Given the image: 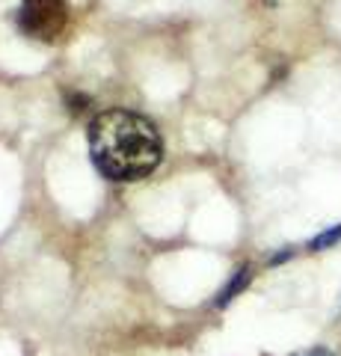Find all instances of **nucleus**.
<instances>
[{
    "label": "nucleus",
    "mask_w": 341,
    "mask_h": 356,
    "mask_svg": "<svg viewBox=\"0 0 341 356\" xmlns=\"http://www.w3.org/2000/svg\"><path fill=\"white\" fill-rule=\"evenodd\" d=\"M95 170L113 181H140L163 158V140L155 122L134 110H104L86 131Z\"/></svg>",
    "instance_id": "obj_1"
},
{
    "label": "nucleus",
    "mask_w": 341,
    "mask_h": 356,
    "mask_svg": "<svg viewBox=\"0 0 341 356\" xmlns=\"http://www.w3.org/2000/svg\"><path fill=\"white\" fill-rule=\"evenodd\" d=\"M18 30L33 42H57L69 24V0H21Z\"/></svg>",
    "instance_id": "obj_2"
},
{
    "label": "nucleus",
    "mask_w": 341,
    "mask_h": 356,
    "mask_svg": "<svg viewBox=\"0 0 341 356\" xmlns=\"http://www.w3.org/2000/svg\"><path fill=\"white\" fill-rule=\"evenodd\" d=\"M249 282V270H247V267H244V270H238V276H235V282H228L226 288H223V294H219V306H226L228 303V300H232L238 291H240V288H244Z\"/></svg>",
    "instance_id": "obj_3"
},
{
    "label": "nucleus",
    "mask_w": 341,
    "mask_h": 356,
    "mask_svg": "<svg viewBox=\"0 0 341 356\" xmlns=\"http://www.w3.org/2000/svg\"><path fill=\"white\" fill-rule=\"evenodd\" d=\"M335 241H341V226H338V229H333V232H324L321 238H315V241H312V250H324V247H333Z\"/></svg>",
    "instance_id": "obj_4"
},
{
    "label": "nucleus",
    "mask_w": 341,
    "mask_h": 356,
    "mask_svg": "<svg viewBox=\"0 0 341 356\" xmlns=\"http://www.w3.org/2000/svg\"><path fill=\"white\" fill-rule=\"evenodd\" d=\"M294 356H333L326 348H312V350H303V353H294Z\"/></svg>",
    "instance_id": "obj_5"
}]
</instances>
